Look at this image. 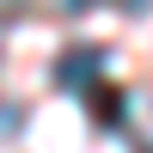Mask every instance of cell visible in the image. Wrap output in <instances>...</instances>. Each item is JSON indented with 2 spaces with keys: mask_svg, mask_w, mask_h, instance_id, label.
<instances>
[{
  "mask_svg": "<svg viewBox=\"0 0 153 153\" xmlns=\"http://www.w3.org/2000/svg\"><path fill=\"white\" fill-rule=\"evenodd\" d=\"M86 104H92V123H98V129H123V123H129V92H117V86H92Z\"/></svg>",
  "mask_w": 153,
  "mask_h": 153,
  "instance_id": "obj_2",
  "label": "cell"
},
{
  "mask_svg": "<svg viewBox=\"0 0 153 153\" xmlns=\"http://www.w3.org/2000/svg\"><path fill=\"white\" fill-rule=\"evenodd\" d=\"M55 86H61V92H92V86H104V49H98V43L68 49V55L55 61Z\"/></svg>",
  "mask_w": 153,
  "mask_h": 153,
  "instance_id": "obj_1",
  "label": "cell"
},
{
  "mask_svg": "<svg viewBox=\"0 0 153 153\" xmlns=\"http://www.w3.org/2000/svg\"><path fill=\"white\" fill-rule=\"evenodd\" d=\"M123 129L135 135V153H153V92L129 98V123H123Z\"/></svg>",
  "mask_w": 153,
  "mask_h": 153,
  "instance_id": "obj_3",
  "label": "cell"
},
{
  "mask_svg": "<svg viewBox=\"0 0 153 153\" xmlns=\"http://www.w3.org/2000/svg\"><path fill=\"white\" fill-rule=\"evenodd\" d=\"M55 6H61V12H86L92 0H55Z\"/></svg>",
  "mask_w": 153,
  "mask_h": 153,
  "instance_id": "obj_4",
  "label": "cell"
},
{
  "mask_svg": "<svg viewBox=\"0 0 153 153\" xmlns=\"http://www.w3.org/2000/svg\"><path fill=\"white\" fill-rule=\"evenodd\" d=\"M123 6H129V12H141V6H147V0H123Z\"/></svg>",
  "mask_w": 153,
  "mask_h": 153,
  "instance_id": "obj_5",
  "label": "cell"
}]
</instances>
